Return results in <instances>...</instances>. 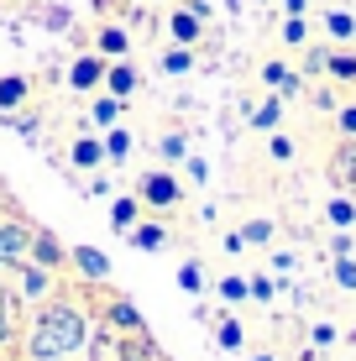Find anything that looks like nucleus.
I'll use <instances>...</instances> for the list:
<instances>
[{
    "label": "nucleus",
    "mask_w": 356,
    "mask_h": 361,
    "mask_svg": "<svg viewBox=\"0 0 356 361\" xmlns=\"http://www.w3.org/2000/svg\"><path fill=\"white\" fill-rule=\"evenodd\" d=\"M220 345H226V351H241V341H247V335H241V325H236V319H220Z\"/></svg>",
    "instance_id": "22"
},
{
    "label": "nucleus",
    "mask_w": 356,
    "mask_h": 361,
    "mask_svg": "<svg viewBox=\"0 0 356 361\" xmlns=\"http://www.w3.org/2000/svg\"><path fill=\"white\" fill-rule=\"evenodd\" d=\"M110 325H121V330H142L137 304H131V298H116V304H110Z\"/></svg>",
    "instance_id": "11"
},
{
    "label": "nucleus",
    "mask_w": 356,
    "mask_h": 361,
    "mask_svg": "<svg viewBox=\"0 0 356 361\" xmlns=\"http://www.w3.org/2000/svg\"><path fill=\"white\" fill-rule=\"evenodd\" d=\"M220 298H226V304H241V298H252V283L247 278H220Z\"/></svg>",
    "instance_id": "18"
},
{
    "label": "nucleus",
    "mask_w": 356,
    "mask_h": 361,
    "mask_svg": "<svg viewBox=\"0 0 356 361\" xmlns=\"http://www.w3.org/2000/svg\"><path fill=\"white\" fill-rule=\"evenodd\" d=\"M142 199H147L152 209L178 204V178H173V173H147V178H142Z\"/></svg>",
    "instance_id": "4"
},
{
    "label": "nucleus",
    "mask_w": 356,
    "mask_h": 361,
    "mask_svg": "<svg viewBox=\"0 0 356 361\" xmlns=\"http://www.w3.org/2000/svg\"><path fill=\"white\" fill-rule=\"evenodd\" d=\"M27 246H32V231L21 226V220H0V272H11L27 257Z\"/></svg>",
    "instance_id": "2"
},
{
    "label": "nucleus",
    "mask_w": 356,
    "mask_h": 361,
    "mask_svg": "<svg viewBox=\"0 0 356 361\" xmlns=\"http://www.w3.org/2000/svg\"><path fill=\"white\" fill-rule=\"evenodd\" d=\"M330 32H336V37H346V42H351V37H356V21L346 16V11H330Z\"/></svg>",
    "instance_id": "26"
},
{
    "label": "nucleus",
    "mask_w": 356,
    "mask_h": 361,
    "mask_svg": "<svg viewBox=\"0 0 356 361\" xmlns=\"http://www.w3.org/2000/svg\"><path fill=\"white\" fill-rule=\"evenodd\" d=\"M90 345V325L73 304H47L37 314V330H32V361H68Z\"/></svg>",
    "instance_id": "1"
},
{
    "label": "nucleus",
    "mask_w": 356,
    "mask_h": 361,
    "mask_svg": "<svg viewBox=\"0 0 356 361\" xmlns=\"http://www.w3.org/2000/svg\"><path fill=\"white\" fill-rule=\"evenodd\" d=\"M325 63H330L325 47H309V53H304V68H309V73H325Z\"/></svg>",
    "instance_id": "32"
},
{
    "label": "nucleus",
    "mask_w": 356,
    "mask_h": 361,
    "mask_svg": "<svg viewBox=\"0 0 356 361\" xmlns=\"http://www.w3.org/2000/svg\"><path fill=\"white\" fill-rule=\"evenodd\" d=\"M110 220H116V231H131V220H137V199H116Z\"/></svg>",
    "instance_id": "21"
},
{
    "label": "nucleus",
    "mask_w": 356,
    "mask_h": 361,
    "mask_svg": "<svg viewBox=\"0 0 356 361\" xmlns=\"http://www.w3.org/2000/svg\"><path fill=\"white\" fill-rule=\"evenodd\" d=\"M330 173H336V183H356V142H346L330 157Z\"/></svg>",
    "instance_id": "9"
},
{
    "label": "nucleus",
    "mask_w": 356,
    "mask_h": 361,
    "mask_svg": "<svg viewBox=\"0 0 356 361\" xmlns=\"http://www.w3.org/2000/svg\"><path fill=\"white\" fill-rule=\"evenodd\" d=\"M283 42H288V47H304V16H288V27H283Z\"/></svg>",
    "instance_id": "31"
},
{
    "label": "nucleus",
    "mask_w": 356,
    "mask_h": 361,
    "mask_svg": "<svg viewBox=\"0 0 356 361\" xmlns=\"http://www.w3.org/2000/svg\"><path fill=\"white\" fill-rule=\"evenodd\" d=\"M273 157H278V163H288V157H293V142H288V136H273Z\"/></svg>",
    "instance_id": "34"
},
{
    "label": "nucleus",
    "mask_w": 356,
    "mask_h": 361,
    "mask_svg": "<svg viewBox=\"0 0 356 361\" xmlns=\"http://www.w3.org/2000/svg\"><path fill=\"white\" fill-rule=\"evenodd\" d=\"M157 152H163V157H168V163H178V157H183V152H189V142H183V136H178V131H168V136H163V142H157Z\"/></svg>",
    "instance_id": "23"
},
{
    "label": "nucleus",
    "mask_w": 356,
    "mask_h": 361,
    "mask_svg": "<svg viewBox=\"0 0 356 361\" xmlns=\"http://www.w3.org/2000/svg\"><path fill=\"white\" fill-rule=\"evenodd\" d=\"M0 209H11V204H6V194H0Z\"/></svg>",
    "instance_id": "38"
},
{
    "label": "nucleus",
    "mask_w": 356,
    "mask_h": 361,
    "mask_svg": "<svg viewBox=\"0 0 356 361\" xmlns=\"http://www.w3.org/2000/svg\"><path fill=\"white\" fill-rule=\"evenodd\" d=\"M168 32H173V42H194V37H200V16L183 6V11H173V16H168Z\"/></svg>",
    "instance_id": "8"
},
{
    "label": "nucleus",
    "mask_w": 356,
    "mask_h": 361,
    "mask_svg": "<svg viewBox=\"0 0 356 361\" xmlns=\"http://www.w3.org/2000/svg\"><path fill=\"white\" fill-rule=\"evenodd\" d=\"M330 226H340V231L356 226V204L351 199H330Z\"/></svg>",
    "instance_id": "17"
},
{
    "label": "nucleus",
    "mask_w": 356,
    "mask_h": 361,
    "mask_svg": "<svg viewBox=\"0 0 356 361\" xmlns=\"http://www.w3.org/2000/svg\"><path fill=\"white\" fill-rule=\"evenodd\" d=\"M283 6L293 11V16H304V6H309V0H283Z\"/></svg>",
    "instance_id": "37"
},
{
    "label": "nucleus",
    "mask_w": 356,
    "mask_h": 361,
    "mask_svg": "<svg viewBox=\"0 0 356 361\" xmlns=\"http://www.w3.org/2000/svg\"><path fill=\"white\" fill-rule=\"evenodd\" d=\"M27 262H37V267H47V272H53V267H63V262H68V246L58 241L53 231H32V246H27Z\"/></svg>",
    "instance_id": "3"
},
{
    "label": "nucleus",
    "mask_w": 356,
    "mask_h": 361,
    "mask_svg": "<svg viewBox=\"0 0 356 361\" xmlns=\"http://www.w3.org/2000/svg\"><path fill=\"white\" fill-rule=\"evenodd\" d=\"M131 241H137L142 252H157V246L168 241V231H163V226H137V231H131Z\"/></svg>",
    "instance_id": "16"
},
{
    "label": "nucleus",
    "mask_w": 356,
    "mask_h": 361,
    "mask_svg": "<svg viewBox=\"0 0 356 361\" xmlns=\"http://www.w3.org/2000/svg\"><path fill=\"white\" fill-rule=\"evenodd\" d=\"M262 79H267V84H278L283 94H299V79H293L283 63H267V68H262Z\"/></svg>",
    "instance_id": "15"
},
{
    "label": "nucleus",
    "mask_w": 356,
    "mask_h": 361,
    "mask_svg": "<svg viewBox=\"0 0 356 361\" xmlns=\"http://www.w3.org/2000/svg\"><path fill=\"white\" fill-rule=\"evenodd\" d=\"M16 335V304H11V293H6V283H0V345Z\"/></svg>",
    "instance_id": "13"
},
{
    "label": "nucleus",
    "mask_w": 356,
    "mask_h": 361,
    "mask_svg": "<svg viewBox=\"0 0 356 361\" xmlns=\"http://www.w3.org/2000/svg\"><path fill=\"white\" fill-rule=\"evenodd\" d=\"M100 47L121 58V53H126V32H121V27H105V32H100Z\"/></svg>",
    "instance_id": "25"
},
{
    "label": "nucleus",
    "mask_w": 356,
    "mask_h": 361,
    "mask_svg": "<svg viewBox=\"0 0 356 361\" xmlns=\"http://www.w3.org/2000/svg\"><path fill=\"white\" fill-rule=\"evenodd\" d=\"M241 241L247 246H267L273 241V220H247V226H241Z\"/></svg>",
    "instance_id": "14"
},
{
    "label": "nucleus",
    "mask_w": 356,
    "mask_h": 361,
    "mask_svg": "<svg viewBox=\"0 0 356 361\" xmlns=\"http://www.w3.org/2000/svg\"><path fill=\"white\" fill-rule=\"evenodd\" d=\"M73 267L84 272V278H110V262H105V252H94V246H73Z\"/></svg>",
    "instance_id": "6"
},
{
    "label": "nucleus",
    "mask_w": 356,
    "mask_h": 361,
    "mask_svg": "<svg viewBox=\"0 0 356 361\" xmlns=\"http://www.w3.org/2000/svg\"><path fill=\"white\" fill-rule=\"evenodd\" d=\"M325 73H336V79H356V53H330Z\"/></svg>",
    "instance_id": "19"
},
{
    "label": "nucleus",
    "mask_w": 356,
    "mask_h": 361,
    "mask_svg": "<svg viewBox=\"0 0 356 361\" xmlns=\"http://www.w3.org/2000/svg\"><path fill=\"white\" fill-rule=\"evenodd\" d=\"M100 58H79V63H73V73H68V79H73V90H94V84H100Z\"/></svg>",
    "instance_id": "10"
},
{
    "label": "nucleus",
    "mask_w": 356,
    "mask_h": 361,
    "mask_svg": "<svg viewBox=\"0 0 356 361\" xmlns=\"http://www.w3.org/2000/svg\"><path fill=\"white\" fill-rule=\"evenodd\" d=\"M131 90H137V73H131V68H110V94L126 99Z\"/></svg>",
    "instance_id": "20"
},
{
    "label": "nucleus",
    "mask_w": 356,
    "mask_h": 361,
    "mask_svg": "<svg viewBox=\"0 0 356 361\" xmlns=\"http://www.w3.org/2000/svg\"><path fill=\"white\" fill-rule=\"evenodd\" d=\"M178 283H183L189 293H200V288H204V278H200V267H194V262H183V267H178Z\"/></svg>",
    "instance_id": "30"
},
{
    "label": "nucleus",
    "mask_w": 356,
    "mask_h": 361,
    "mask_svg": "<svg viewBox=\"0 0 356 361\" xmlns=\"http://www.w3.org/2000/svg\"><path fill=\"white\" fill-rule=\"evenodd\" d=\"M105 152H110V157H126V152H131V136H126V131H110V136H105Z\"/></svg>",
    "instance_id": "29"
},
{
    "label": "nucleus",
    "mask_w": 356,
    "mask_h": 361,
    "mask_svg": "<svg viewBox=\"0 0 356 361\" xmlns=\"http://www.w3.org/2000/svg\"><path fill=\"white\" fill-rule=\"evenodd\" d=\"M278 288H273V283H267V278H252V298H262V304H267V298H273Z\"/></svg>",
    "instance_id": "35"
},
{
    "label": "nucleus",
    "mask_w": 356,
    "mask_h": 361,
    "mask_svg": "<svg viewBox=\"0 0 356 361\" xmlns=\"http://www.w3.org/2000/svg\"><path fill=\"white\" fill-rule=\"evenodd\" d=\"M11 272L21 278V293H27V298H42V293H47V283H53V272L37 267V262H27V257H21V262L11 267Z\"/></svg>",
    "instance_id": "5"
},
{
    "label": "nucleus",
    "mask_w": 356,
    "mask_h": 361,
    "mask_svg": "<svg viewBox=\"0 0 356 361\" xmlns=\"http://www.w3.org/2000/svg\"><path fill=\"white\" fill-rule=\"evenodd\" d=\"M278 116H283V110H278V99H267V105L252 116V126H257V131H273V126H278Z\"/></svg>",
    "instance_id": "24"
},
{
    "label": "nucleus",
    "mask_w": 356,
    "mask_h": 361,
    "mask_svg": "<svg viewBox=\"0 0 356 361\" xmlns=\"http://www.w3.org/2000/svg\"><path fill=\"white\" fill-rule=\"evenodd\" d=\"M340 131H346V136H356V105H346V110H340Z\"/></svg>",
    "instance_id": "36"
},
{
    "label": "nucleus",
    "mask_w": 356,
    "mask_h": 361,
    "mask_svg": "<svg viewBox=\"0 0 356 361\" xmlns=\"http://www.w3.org/2000/svg\"><path fill=\"white\" fill-rule=\"evenodd\" d=\"M336 283L340 288H356V262L351 257H336Z\"/></svg>",
    "instance_id": "27"
},
{
    "label": "nucleus",
    "mask_w": 356,
    "mask_h": 361,
    "mask_svg": "<svg viewBox=\"0 0 356 361\" xmlns=\"http://www.w3.org/2000/svg\"><path fill=\"white\" fill-rule=\"evenodd\" d=\"M116 116H121V99H94V121H100V126H110Z\"/></svg>",
    "instance_id": "28"
},
{
    "label": "nucleus",
    "mask_w": 356,
    "mask_h": 361,
    "mask_svg": "<svg viewBox=\"0 0 356 361\" xmlns=\"http://www.w3.org/2000/svg\"><path fill=\"white\" fill-rule=\"evenodd\" d=\"M105 142H94V136H79V142H73V163H79V168H100L105 163Z\"/></svg>",
    "instance_id": "7"
},
{
    "label": "nucleus",
    "mask_w": 356,
    "mask_h": 361,
    "mask_svg": "<svg viewBox=\"0 0 356 361\" xmlns=\"http://www.w3.org/2000/svg\"><path fill=\"white\" fill-rule=\"evenodd\" d=\"M189 63H194V58H189V53H183V47H178V53H168V58H163V68H168V73H183V68H189Z\"/></svg>",
    "instance_id": "33"
},
{
    "label": "nucleus",
    "mask_w": 356,
    "mask_h": 361,
    "mask_svg": "<svg viewBox=\"0 0 356 361\" xmlns=\"http://www.w3.org/2000/svg\"><path fill=\"white\" fill-rule=\"evenodd\" d=\"M21 99H27V79H16V73L0 79V110H16Z\"/></svg>",
    "instance_id": "12"
}]
</instances>
